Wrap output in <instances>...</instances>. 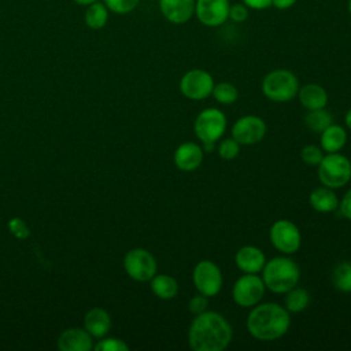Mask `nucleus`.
Segmentation results:
<instances>
[{"instance_id":"obj_1","label":"nucleus","mask_w":351,"mask_h":351,"mask_svg":"<svg viewBox=\"0 0 351 351\" xmlns=\"http://www.w3.org/2000/svg\"><path fill=\"white\" fill-rule=\"evenodd\" d=\"M232 337L229 321L211 310L195 315L188 328V344L193 351H222L230 344Z\"/></svg>"},{"instance_id":"obj_2","label":"nucleus","mask_w":351,"mask_h":351,"mask_svg":"<svg viewBox=\"0 0 351 351\" xmlns=\"http://www.w3.org/2000/svg\"><path fill=\"white\" fill-rule=\"evenodd\" d=\"M248 333L259 341H273L282 337L291 326V313L276 302L258 303L251 307L247 321Z\"/></svg>"},{"instance_id":"obj_3","label":"nucleus","mask_w":351,"mask_h":351,"mask_svg":"<svg viewBox=\"0 0 351 351\" xmlns=\"http://www.w3.org/2000/svg\"><path fill=\"white\" fill-rule=\"evenodd\" d=\"M262 280L270 292L285 293L299 284L300 269L288 255L274 256L266 261L262 269Z\"/></svg>"},{"instance_id":"obj_4","label":"nucleus","mask_w":351,"mask_h":351,"mask_svg":"<svg viewBox=\"0 0 351 351\" xmlns=\"http://www.w3.org/2000/svg\"><path fill=\"white\" fill-rule=\"evenodd\" d=\"M262 93L266 99L276 103H287L296 97L300 88L299 80L288 69H276L269 71L262 80Z\"/></svg>"},{"instance_id":"obj_5","label":"nucleus","mask_w":351,"mask_h":351,"mask_svg":"<svg viewBox=\"0 0 351 351\" xmlns=\"http://www.w3.org/2000/svg\"><path fill=\"white\" fill-rule=\"evenodd\" d=\"M317 176L324 186L343 188L351 180V160L340 152L326 154L317 166Z\"/></svg>"},{"instance_id":"obj_6","label":"nucleus","mask_w":351,"mask_h":351,"mask_svg":"<svg viewBox=\"0 0 351 351\" xmlns=\"http://www.w3.org/2000/svg\"><path fill=\"white\" fill-rule=\"evenodd\" d=\"M226 115L215 107H207L200 111L193 122V132L197 140L204 143H218L226 130Z\"/></svg>"},{"instance_id":"obj_7","label":"nucleus","mask_w":351,"mask_h":351,"mask_svg":"<svg viewBox=\"0 0 351 351\" xmlns=\"http://www.w3.org/2000/svg\"><path fill=\"white\" fill-rule=\"evenodd\" d=\"M192 281L196 291L207 298L217 296L223 285V277L219 266L210 259H202L195 265Z\"/></svg>"},{"instance_id":"obj_8","label":"nucleus","mask_w":351,"mask_h":351,"mask_svg":"<svg viewBox=\"0 0 351 351\" xmlns=\"http://www.w3.org/2000/svg\"><path fill=\"white\" fill-rule=\"evenodd\" d=\"M265 292L266 287L262 277L258 274L244 273L232 287V299L237 306L251 308L262 300Z\"/></svg>"},{"instance_id":"obj_9","label":"nucleus","mask_w":351,"mask_h":351,"mask_svg":"<svg viewBox=\"0 0 351 351\" xmlns=\"http://www.w3.org/2000/svg\"><path fill=\"white\" fill-rule=\"evenodd\" d=\"M271 245L282 255L295 254L302 245V233L299 228L289 219H277L269 230Z\"/></svg>"},{"instance_id":"obj_10","label":"nucleus","mask_w":351,"mask_h":351,"mask_svg":"<svg viewBox=\"0 0 351 351\" xmlns=\"http://www.w3.org/2000/svg\"><path fill=\"white\" fill-rule=\"evenodd\" d=\"M123 267L126 274L134 281H149L158 270L156 259L144 248H133L126 252L123 258Z\"/></svg>"},{"instance_id":"obj_11","label":"nucleus","mask_w":351,"mask_h":351,"mask_svg":"<svg viewBox=\"0 0 351 351\" xmlns=\"http://www.w3.org/2000/svg\"><path fill=\"white\" fill-rule=\"evenodd\" d=\"M214 88L213 75L203 69L188 70L180 80V92L189 100H204L211 96Z\"/></svg>"},{"instance_id":"obj_12","label":"nucleus","mask_w":351,"mask_h":351,"mask_svg":"<svg viewBox=\"0 0 351 351\" xmlns=\"http://www.w3.org/2000/svg\"><path fill=\"white\" fill-rule=\"evenodd\" d=\"M266 122L258 115H243L232 126L230 134L240 145H255L266 134Z\"/></svg>"},{"instance_id":"obj_13","label":"nucleus","mask_w":351,"mask_h":351,"mask_svg":"<svg viewBox=\"0 0 351 351\" xmlns=\"http://www.w3.org/2000/svg\"><path fill=\"white\" fill-rule=\"evenodd\" d=\"M229 0H195V18L206 27L222 26L229 19Z\"/></svg>"},{"instance_id":"obj_14","label":"nucleus","mask_w":351,"mask_h":351,"mask_svg":"<svg viewBox=\"0 0 351 351\" xmlns=\"http://www.w3.org/2000/svg\"><path fill=\"white\" fill-rule=\"evenodd\" d=\"M162 16L173 25H184L195 15V0H158Z\"/></svg>"},{"instance_id":"obj_15","label":"nucleus","mask_w":351,"mask_h":351,"mask_svg":"<svg viewBox=\"0 0 351 351\" xmlns=\"http://www.w3.org/2000/svg\"><path fill=\"white\" fill-rule=\"evenodd\" d=\"M204 159V151L200 144L185 141L180 144L173 155L174 165L181 171H193L200 167Z\"/></svg>"},{"instance_id":"obj_16","label":"nucleus","mask_w":351,"mask_h":351,"mask_svg":"<svg viewBox=\"0 0 351 351\" xmlns=\"http://www.w3.org/2000/svg\"><path fill=\"white\" fill-rule=\"evenodd\" d=\"M234 263L243 273L258 274L262 271L266 263L265 252L255 245H244L237 250L234 255Z\"/></svg>"},{"instance_id":"obj_17","label":"nucleus","mask_w":351,"mask_h":351,"mask_svg":"<svg viewBox=\"0 0 351 351\" xmlns=\"http://www.w3.org/2000/svg\"><path fill=\"white\" fill-rule=\"evenodd\" d=\"M58 347L62 351H89L93 348L92 336L81 328H70L58 339Z\"/></svg>"},{"instance_id":"obj_18","label":"nucleus","mask_w":351,"mask_h":351,"mask_svg":"<svg viewBox=\"0 0 351 351\" xmlns=\"http://www.w3.org/2000/svg\"><path fill=\"white\" fill-rule=\"evenodd\" d=\"M111 328L110 314L100 307H93L89 310L84 318V329L92 336L101 339L104 337Z\"/></svg>"},{"instance_id":"obj_19","label":"nucleus","mask_w":351,"mask_h":351,"mask_svg":"<svg viewBox=\"0 0 351 351\" xmlns=\"http://www.w3.org/2000/svg\"><path fill=\"white\" fill-rule=\"evenodd\" d=\"M298 99L300 104L308 110L325 108L328 104V93L319 84H306L299 88Z\"/></svg>"},{"instance_id":"obj_20","label":"nucleus","mask_w":351,"mask_h":351,"mask_svg":"<svg viewBox=\"0 0 351 351\" xmlns=\"http://www.w3.org/2000/svg\"><path fill=\"white\" fill-rule=\"evenodd\" d=\"M308 204L321 214H328L339 207V197L335 193V189L328 186H318L313 189L308 195Z\"/></svg>"},{"instance_id":"obj_21","label":"nucleus","mask_w":351,"mask_h":351,"mask_svg":"<svg viewBox=\"0 0 351 351\" xmlns=\"http://www.w3.org/2000/svg\"><path fill=\"white\" fill-rule=\"evenodd\" d=\"M347 143V132L344 126L330 123L326 129L319 133V144L324 152H340Z\"/></svg>"},{"instance_id":"obj_22","label":"nucleus","mask_w":351,"mask_h":351,"mask_svg":"<svg viewBox=\"0 0 351 351\" xmlns=\"http://www.w3.org/2000/svg\"><path fill=\"white\" fill-rule=\"evenodd\" d=\"M151 291L162 300L174 299L178 293V282L170 274H155L151 280Z\"/></svg>"},{"instance_id":"obj_23","label":"nucleus","mask_w":351,"mask_h":351,"mask_svg":"<svg viewBox=\"0 0 351 351\" xmlns=\"http://www.w3.org/2000/svg\"><path fill=\"white\" fill-rule=\"evenodd\" d=\"M108 12L110 10L101 1H95L86 5L85 15H84L85 25L92 30L103 29L108 22Z\"/></svg>"},{"instance_id":"obj_24","label":"nucleus","mask_w":351,"mask_h":351,"mask_svg":"<svg viewBox=\"0 0 351 351\" xmlns=\"http://www.w3.org/2000/svg\"><path fill=\"white\" fill-rule=\"evenodd\" d=\"M310 304V293L307 289L302 287H293L288 292H285V299H284V307L292 313L298 314L302 313L303 310L307 308Z\"/></svg>"},{"instance_id":"obj_25","label":"nucleus","mask_w":351,"mask_h":351,"mask_svg":"<svg viewBox=\"0 0 351 351\" xmlns=\"http://www.w3.org/2000/svg\"><path fill=\"white\" fill-rule=\"evenodd\" d=\"M332 115L328 110L325 108H318V110H308L306 117H304V123L306 126L315 133H321L324 129H326L332 122Z\"/></svg>"},{"instance_id":"obj_26","label":"nucleus","mask_w":351,"mask_h":351,"mask_svg":"<svg viewBox=\"0 0 351 351\" xmlns=\"http://www.w3.org/2000/svg\"><path fill=\"white\" fill-rule=\"evenodd\" d=\"M332 282L340 292H351V262L344 261L336 265L332 271Z\"/></svg>"},{"instance_id":"obj_27","label":"nucleus","mask_w":351,"mask_h":351,"mask_svg":"<svg viewBox=\"0 0 351 351\" xmlns=\"http://www.w3.org/2000/svg\"><path fill=\"white\" fill-rule=\"evenodd\" d=\"M211 96H213V97L215 99V101H218L219 104L229 106V104H233V103L237 100V97H239V90H237V88H236L232 82L222 81V82L214 84Z\"/></svg>"},{"instance_id":"obj_28","label":"nucleus","mask_w":351,"mask_h":351,"mask_svg":"<svg viewBox=\"0 0 351 351\" xmlns=\"http://www.w3.org/2000/svg\"><path fill=\"white\" fill-rule=\"evenodd\" d=\"M240 144L233 138V137H226V138H221L217 147L218 155L221 159L223 160H233L237 158L239 152H240Z\"/></svg>"},{"instance_id":"obj_29","label":"nucleus","mask_w":351,"mask_h":351,"mask_svg":"<svg viewBox=\"0 0 351 351\" xmlns=\"http://www.w3.org/2000/svg\"><path fill=\"white\" fill-rule=\"evenodd\" d=\"M322 158H324V149H322L321 147H318V145L308 144V145H304V147L300 149V159H302L307 166L317 167Z\"/></svg>"},{"instance_id":"obj_30","label":"nucleus","mask_w":351,"mask_h":351,"mask_svg":"<svg viewBox=\"0 0 351 351\" xmlns=\"http://www.w3.org/2000/svg\"><path fill=\"white\" fill-rule=\"evenodd\" d=\"M103 3L111 12L123 15L136 10L140 4V0H103Z\"/></svg>"},{"instance_id":"obj_31","label":"nucleus","mask_w":351,"mask_h":351,"mask_svg":"<svg viewBox=\"0 0 351 351\" xmlns=\"http://www.w3.org/2000/svg\"><path fill=\"white\" fill-rule=\"evenodd\" d=\"M93 348L96 351H128L129 346L123 340L117 337H101V340L96 346H93Z\"/></svg>"},{"instance_id":"obj_32","label":"nucleus","mask_w":351,"mask_h":351,"mask_svg":"<svg viewBox=\"0 0 351 351\" xmlns=\"http://www.w3.org/2000/svg\"><path fill=\"white\" fill-rule=\"evenodd\" d=\"M248 15H250V10L247 8L245 4H243L241 1L240 3H234L232 4L230 3V8H229V19L232 22H236V23H243L248 19Z\"/></svg>"},{"instance_id":"obj_33","label":"nucleus","mask_w":351,"mask_h":351,"mask_svg":"<svg viewBox=\"0 0 351 351\" xmlns=\"http://www.w3.org/2000/svg\"><path fill=\"white\" fill-rule=\"evenodd\" d=\"M8 229L16 239H26L30 234L29 226L21 218H12L8 221Z\"/></svg>"},{"instance_id":"obj_34","label":"nucleus","mask_w":351,"mask_h":351,"mask_svg":"<svg viewBox=\"0 0 351 351\" xmlns=\"http://www.w3.org/2000/svg\"><path fill=\"white\" fill-rule=\"evenodd\" d=\"M207 299H208L207 296H204V295H202V293L197 292V295L192 296V298L188 300V310H189L192 314H195V315H197V314L206 311L207 307H208V300H207Z\"/></svg>"},{"instance_id":"obj_35","label":"nucleus","mask_w":351,"mask_h":351,"mask_svg":"<svg viewBox=\"0 0 351 351\" xmlns=\"http://www.w3.org/2000/svg\"><path fill=\"white\" fill-rule=\"evenodd\" d=\"M337 208L340 210L341 215L346 219L351 221V188L344 193L341 200H339V207Z\"/></svg>"},{"instance_id":"obj_36","label":"nucleus","mask_w":351,"mask_h":351,"mask_svg":"<svg viewBox=\"0 0 351 351\" xmlns=\"http://www.w3.org/2000/svg\"><path fill=\"white\" fill-rule=\"evenodd\" d=\"M241 3L252 11H263L271 7V0H241Z\"/></svg>"},{"instance_id":"obj_37","label":"nucleus","mask_w":351,"mask_h":351,"mask_svg":"<svg viewBox=\"0 0 351 351\" xmlns=\"http://www.w3.org/2000/svg\"><path fill=\"white\" fill-rule=\"evenodd\" d=\"M298 3V0H271V7H274L276 10L280 11H285L289 10L291 7H293Z\"/></svg>"},{"instance_id":"obj_38","label":"nucleus","mask_w":351,"mask_h":351,"mask_svg":"<svg viewBox=\"0 0 351 351\" xmlns=\"http://www.w3.org/2000/svg\"><path fill=\"white\" fill-rule=\"evenodd\" d=\"M344 123H346L347 129L351 130V108H350V110L346 112V115H344Z\"/></svg>"},{"instance_id":"obj_39","label":"nucleus","mask_w":351,"mask_h":351,"mask_svg":"<svg viewBox=\"0 0 351 351\" xmlns=\"http://www.w3.org/2000/svg\"><path fill=\"white\" fill-rule=\"evenodd\" d=\"M73 1L80 4V5H89V4L95 3V1H99V0H73Z\"/></svg>"},{"instance_id":"obj_40","label":"nucleus","mask_w":351,"mask_h":351,"mask_svg":"<svg viewBox=\"0 0 351 351\" xmlns=\"http://www.w3.org/2000/svg\"><path fill=\"white\" fill-rule=\"evenodd\" d=\"M347 10H348V14L351 16V0H348V3H347Z\"/></svg>"}]
</instances>
